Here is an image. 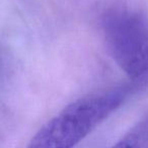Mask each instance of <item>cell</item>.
Listing matches in <instances>:
<instances>
[{
  "label": "cell",
  "instance_id": "1",
  "mask_svg": "<svg viewBox=\"0 0 148 148\" xmlns=\"http://www.w3.org/2000/svg\"><path fill=\"white\" fill-rule=\"evenodd\" d=\"M125 97L124 91L114 90L73 101L39 130L27 148H73L116 111Z\"/></svg>",
  "mask_w": 148,
  "mask_h": 148
},
{
  "label": "cell",
  "instance_id": "2",
  "mask_svg": "<svg viewBox=\"0 0 148 148\" xmlns=\"http://www.w3.org/2000/svg\"><path fill=\"white\" fill-rule=\"evenodd\" d=\"M107 45L118 65L132 79L148 74V25L137 12L115 9L103 16Z\"/></svg>",
  "mask_w": 148,
  "mask_h": 148
},
{
  "label": "cell",
  "instance_id": "3",
  "mask_svg": "<svg viewBox=\"0 0 148 148\" xmlns=\"http://www.w3.org/2000/svg\"><path fill=\"white\" fill-rule=\"evenodd\" d=\"M141 143H140L139 138L136 135H131L124 138L123 140L116 143L114 146L110 148H140Z\"/></svg>",
  "mask_w": 148,
  "mask_h": 148
}]
</instances>
